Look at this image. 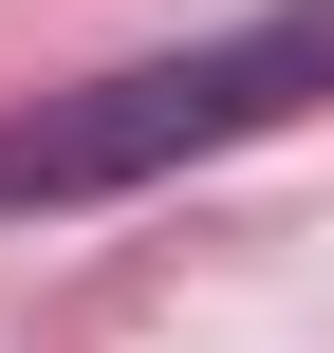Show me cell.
<instances>
[{
    "mask_svg": "<svg viewBox=\"0 0 334 353\" xmlns=\"http://www.w3.org/2000/svg\"><path fill=\"white\" fill-rule=\"evenodd\" d=\"M334 112V0H260L186 56H130V74H74V93H19L0 112V223H56V205H130L167 168H223L260 130Z\"/></svg>",
    "mask_w": 334,
    "mask_h": 353,
    "instance_id": "6da1fadb",
    "label": "cell"
}]
</instances>
